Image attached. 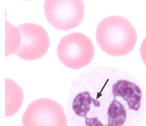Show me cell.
<instances>
[{
  "label": "cell",
  "instance_id": "obj_1",
  "mask_svg": "<svg viewBox=\"0 0 146 126\" xmlns=\"http://www.w3.org/2000/svg\"><path fill=\"white\" fill-rule=\"evenodd\" d=\"M117 71L98 69L75 80L66 110L72 126H139L146 109L144 90Z\"/></svg>",
  "mask_w": 146,
  "mask_h": 126
},
{
  "label": "cell",
  "instance_id": "obj_2",
  "mask_svg": "<svg viewBox=\"0 0 146 126\" xmlns=\"http://www.w3.org/2000/svg\"><path fill=\"white\" fill-rule=\"evenodd\" d=\"M8 28L6 56L15 54L21 59L33 61L42 57L47 52L50 40L41 26L27 23L17 27L9 24Z\"/></svg>",
  "mask_w": 146,
  "mask_h": 126
},
{
  "label": "cell",
  "instance_id": "obj_3",
  "mask_svg": "<svg viewBox=\"0 0 146 126\" xmlns=\"http://www.w3.org/2000/svg\"><path fill=\"white\" fill-rule=\"evenodd\" d=\"M98 44L103 51L114 57L126 55L133 50L137 40L135 28L122 17H108L99 23L96 31Z\"/></svg>",
  "mask_w": 146,
  "mask_h": 126
},
{
  "label": "cell",
  "instance_id": "obj_4",
  "mask_svg": "<svg viewBox=\"0 0 146 126\" xmlns=\"http://www.w3.org/2000/svg\"><path fill=\"white\" fill-rule=\"evenodd\" d=\"M57 54L64 65L78 69L90 63L94 57V49L88 37L83 34L75 32L61 39L57 46Z\"/></svg>",
  "mask_w": 146,
  "mask_h": 126
},
{
  "label": "cell",
  "instance_id": "obj_5",
  "mask_svg": "<svg viewBox=\"0 0 146 126\" xmlns=\"http://www.w3.org/2000/svg\"><path fill=\"white\" fill-rule=\"evenodd\" d=\"M44 6L48 22L60 30L78 26L84 17V5L82 1H46Z\"/></svg>",
  "mask_w": 146,
  "mask_h": 126
},
{
  "label": "cell",
  "instance_id": "obj_6",
  "mask_svg": "<svg viewBox=\"0 0 146 126\" xmlns=\"http://www.w3.org/2000/svg\"><path fill=\"white\" fill-rule=\"evenodd\" d=\"M23 126H67L63 107L48 98L36 100L29 106L22 117Z\"/></svg>",
  "mask_w": 146,
  "mask_h": 126
},
{
  "label": "cell",
  "instance_id": "obj_7",
  "mask_svg": "<svg viewBox=\"0 0 146 126\" xmlns=\"http://www.w3.org/2000/svg\"><path fill=\"white\" fill-rule=\"evenodd\" d=\"M23 94L20 86L10 79H6V117L16 113L23 104Z\"/></svg>",
  "mask_w": 146,
  "mask_h": 126
},
{
  "label": "cell",
  "instance_id": "obj_8",
  "mask_svg": "<svg viewBox=\"0 0 146 126\" xmlns=\"http://www.w3.org/2000/svg\"><path fill=\"white\" fill-rule=\"evenodd\" d=\"M140 51L142 59L146 65V37L142 43Z\"/></svg>",
  "mask_w": 146,
  "mask_h": 126
}]
</instances>
